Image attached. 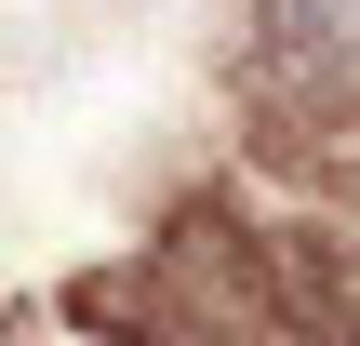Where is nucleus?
Wrapping results in <instances>:
<instances>
[{
  "mask_svg": "<svg viewBox=\"0 0 360 346\" xmlns=\"http://www.w3.org/2000/svg\"><path fill=\"white\" fill-rule=\"evenodd\" d=\"M227 120L294 213H360V0H240Z\"/></svg>",
  "mask_w": 360,
  "mask_h": 346,
  "instance_id": "1",
  "label": "nucleus"
},
{
  "mask_svg": "<svg viewBox=\"0 0 360 346\" xmlns=\"http://www.w3.org/2000/svg\"><path fill=\"white\" fill-rule=\"evenodd\" d=\"M321 346H360V320H347V333H321Z\"/></svg>",
  "mask_w": 360,
  "mask_h": 346,
  "instance_id": "2",
  "label": "nucleus"
}]
</instances>
